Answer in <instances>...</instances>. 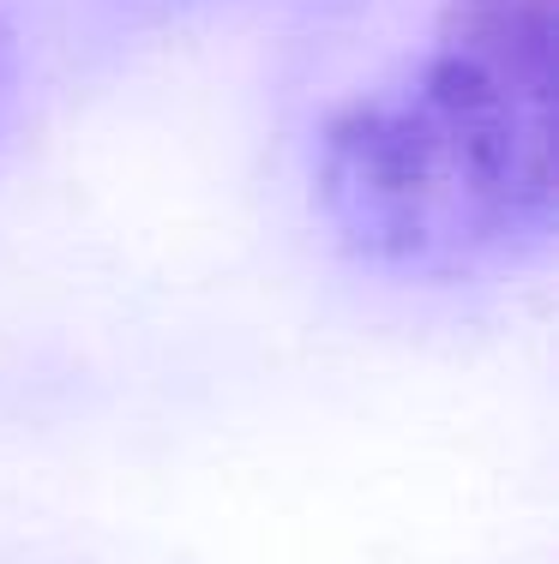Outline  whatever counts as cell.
<instances>
[{"label": "cell", "mask_w": 559, "mask_h": 564, "mask_svg": "<svg viewBox=\"0 0 559 564\" xmlns=\"http://www.w3.org/2000/svg\"><path fill=\"white\" fill-rule=\"evenodd\" d=\"M553 0H451L421 55L319 127L313 198L397 276L517 271L553 247Z\"/></svg>", "instance_id": "1"}, {"label": "cell", "mask_w": 559, "mask_h": 564, "mask_svg": "<svg viewBox=\"0 0 559 564\" xmlns=\"http://www.w3.org/2000/svg\"><path fill=\"white\" fill-rule=\"evenodd\" d=\"M12 78H19V48H12V31H7V19H0V115H7V102H12Z\"/></svg>", "instance_id": "2"}]
</instances>
